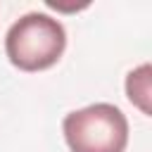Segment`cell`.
I'll return each mask as SVG.
<instances>
[{
	"label": "cell",
	"instance_id": "2",
	"mask_svg": "<svg viewBox=\"0 0 152 152\" xmlns=\"http://www.w3.org/2000/svg\"><path fill=\"white\" fill-rule=\"evenodd\" d=\"M64 138L71 152H124L128 121L119 107L97 102L64 116Z\"/></svg>",
	"mask_w": 152,
	"mask_h": 152
},
{
	"label": "cell",
	"instance_id": "3",
	"mask_svg": "<svg viewBox=\"0 0 152 152\" xmlns=\"http://www.w3.org/2000/svg\"><path fill=\"white\" fill-rule=\"evenodd\" d=\"M126 93L133 104H138L145 114H150V64H142L128 74Z\"/></svg>",
	"mask_w": 152,
	"mask_h": 152
},
{
	"label": "cell",
	"instance_id": "1",
	"mask_svg": "<svg viewBox=\"0 0 152 152\" xmlns=\"http://www.w3.org/2000/svg\"><path fill=\"white\" fill-rule=\"evenodd\" d=\"M64 48H66L64 26L43 12L24 14L19 21L12 24L5 38L7 57L21 71H43L57 64Z\"/></svg>",
	"mask_w": 152,
	"mask_h": 152
}]
</instances>
